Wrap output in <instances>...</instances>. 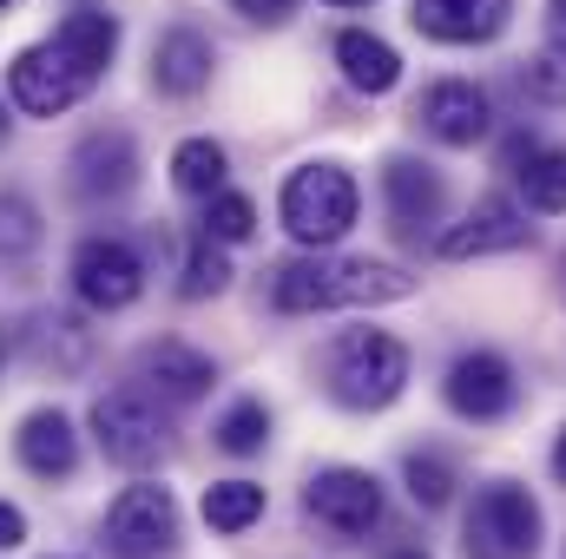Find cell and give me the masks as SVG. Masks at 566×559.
<instances>
[{
  "instance_id": "6da1fadb",
  "label": "cell",
  "mask_w": 566,
  "mask_h": 559,
  "mask_svg": "<svg viewBox=\"0 0 566 559\" xmlns=\"http://www.w3.org/2000/svg\"><path fill=\"white\" fill-rule=\"evenodd\" d=\"M422 277H409L402 264L382 257H296L271 277V309L277 316H323V309H376V303H402L416 296Z\"/></svg>"
},
{
  "instance_id": "7a4b0ae2",
  "label": "cell",
  "mask_w": 566,
  "mask_h": 559,
  "mask_svg": "<svg viewBox=\"0 0 566 559\" xmlns=\"http://www.w3.org/2000/svg\"><path fill=\"white\" fill-rule=\"evenodd\" d=\"M409 389V342L389 329H343L323 349V395L349 415H382Z\"/></svg>"
},
{
  "instance_id": "3957f363",
  "label": "cell",
  "mask_w": 566,
  "mask_h": 559,
  "mask_svg": "<svg viewBox=\"0 0 566 559\" xmlns=\"http://www.w3.org/2000/svg\"><path fill=\"white\" fill-rule=\"evenodd\" d=\"M356 211H363V191H356L349 165H336V158L296 165L277 191V224L303 251H336L356 231Z\"/></svg>"
},
{
  "instance_id": "277c9868",
  "label": "cell",
  "mask_w": 566,
  "mask_h": 559,
  "mask_svg": "<svg viewBox=\"0 0 566 559\" xmlns=\"http://www.w3.org/2000/svg\"><path fill=\"white\" fill-rule=\"evenodd\" d=\"M93 447L126 467V474H145L171 454V421H165V402L151 389H106L93 395Z\"/></svg>"
},
{
  "instance_id": "5b68a950",
  "label": "cell",
  "mask_w": 566,
  "mask_h": 559,
  "mask_svg": "<svg viewBox=\"0 0 566 559\" xmlns=\"http://www.w3.org/2000/svg\"><path fill=\"white\" fill-rule=\"evenodd\" d=\"M541 500L521 481H488L461 520V553L468 559H534L541 553Z\"/></svg>"
},
{
  "instance_id": "8992f818",
  "label": "cell",
  "mask_w": 566,
  "mask_h": 559,
  "mask_svg": "<svg viewBox=\"0 0 566 559\" xmlns=\"http://www.w3.org/2000/svg\"><path fill=\"white\" fill-rule=\"evenodd\" d=\"M106 553L113 559H178V500L158 481H133L106 507Z\"/></svg>"
},
{
  "instance_id": "52a82bcc",
  "label": "cell",
  "mask_w": 566,
  "mask_h": 559,
  "mask_svg": "<svg viewBox=\"0 0 566 559\" xmlns=\"http://www.w3.org/2000/svg\"><path fill=\"white\" fill-rule=\"evenodd\" d=\"M93 86H99V80H93V73H80L53 40L20 46V53H13V66H7V99H13L27 119H60V113H73Z\"/></svg>"
},
{
  "instance_id": "ba28073f",
  "label": "cell",
  "mask_w": 566,
  "mask_h": 559,
  "mask_svg": "<svg viewBox=\"0 0 566 559\" xmlns=\"http://www.w3.org/2000/svg\"><path fill=\"white\" fill-rule=\"evenodd\" d=\"M66 277H73V296L93 316H119V309H133L145 296V257L126 238H80Z\"/></svg>"
},
{
  "instance_id": "9c48e42d",
  "label": "cell",
  "mask_w": 566,
  "mask_h": 559,
  "mask_svg": "<svg viewBox=\"0 0 566 559\" xmlns=\"http://www.w3.org/2000/svg\"><path fill=\"white\" fill-rule=\"evenodd\" d=\"M441 402L454 409L461 421H507L521 409V376L501 349H461L441 376Z\"/></svg>"
},
{
  "instance_id": "30bf717a",
  "label": "cell",
  "mask_w": 566,
  "mask_h": 559,
  "mask_svg": "<svg viewBox=\"0 0 566 559\" xmlns=\"http://www.w3.org/2000/svg\"><path fill=\"white\" fill-rule=\"evenodd\" d=\"M534 244V224H527V204L488 191L461 211V224L434 231V257L448 264H468V257H507V251H527Z\"/></svg>"
},
{
  "instance_id": "8fae6325",
  "label": "cell",
  "mask_w": 566,
  "mask_h": 559,
  "mask_svg": "<svg viewBox=\"0 0 566 559\" xmlns=\"http://www.w3.org/2000/svg\"><path fill=\"white\" fill-rule=\"evenodd\" d=\"M303 514L343 540H363L369 527H382V481L369 467H316L303 487Z\"/></svg>"
},
{
  "instance_id": "7c38bea8",
  "label": "cell",
  "mask_w": 566,
  "mask_h": 559,
  "mask_svg": "<svg viewBox=\"0 0 566 559\" xmlns=\"http://www.w3.org/2000/svg\"><path fill=\"white\" fill-rule=\"evenodd\" d=\"M382 204H389V231H396L402 244H422L428 231L441 224V211H448V184H441L434 165L396 151V158L382 165Z\"/></svg>"
},
{
  "instance_id": "4fadbf2b",
  "label": "cell",
  "mask_w": 566,
  "mask_h": 559,
  "mask_svg": "<svg viewBox=\"0 0 566 559\" xmlns=\"http://www.w3.org/2000/svg\"><path fill=\"white\" fill-rule=\"evenodd\" d=\"M66 184H73L86 204L126 198V191L139 184V145H133V133H119V126L86 133V139L73 145V158H66Z\"/></svg>"
},
{
  "instance_id": "5bb4252c",
  "label": "cell",
  "mask_w": 566,
  "mask_h": 559,
  "mask_svg": "<svg viewBox=\"0 0 566 559\" xmlns=\"http://www.w3.org/2000/svg\"><path fill=\"white\" fill-rule=\"evenodd\" d=\"M416 126H422L434 145L468 151V145H481L494 133V99H488V86H474V80H434L422 99H416Z\"/></svg>"
},
{
  "instance_id": "9a60e30c",
  "label": "cell",
  "mask_w": 566,
  "mask_h": 559,
  "mask_svg": "<svg viewBox=\"0 0 566 559\" xmlns=\"http://www.w3.org/2000/svg\"><path fill=\"white\" fill-rule=\"evenodd\" d=\"M139 376L165 409H191V402H205L218 389V362L205 349H191V342H171V336L139 349Z\"/></svg>"
},
{
  "instance_id": "2e32d148",
  "label": "cell",
  "mask_w": 566,
  "mask_h": 559,
  "mask_svg": "<svg viewBox=\"0 0 566 559\" xmlns=\"http://www.w3.org/2000/svg\"><path fill=\"white\" fill-rule=\"evenodd\" d=\"M13 461L33 474V481H73L80 467V428L66 409H27L13 428Z\"/></svg>"
},
{
  "instance_id": "e0dca14e",
  "label": "cell",
  "mask_w": 566,
  "mask_h": 559,
  "mask_svg": "<svg viewBox=\"0 0 566 559\" xmlns=\"http://www.w3.org/2000/svg\"><path fill=\"white\" fill-rule=\"evenodd\" d=\"M416 33L441 40V46H488L507 33L514 0H416Z\"/></svg>"
},
{
  "instance_id": "ac0fdd59",
  "label": "cell",
  "mask_w": 566,
  "mask_h": 559,
  "mask_svg": "<svg viewBox=\"0 0 566 559\" xmlns=\"http://www.w3.org/2000/svg\"><path fill=\"white\" fill-rule=\"evenodd\" d=\"M211 73H218V46H211L198 27H165V33H158V46H151V86H158L165 99L205 93Z\"/></svg>"
},
{
  "instance_id": "d6986e66",
  "label": "cell",
  "mask_w": 566,
  "mask_h": 559,
  "mask_svg": "<svg viewBox=\"0 0 566 559\" xmlns=\"http://www.w3.org/2000/svg\"><path fill=\"white\" fill-rule=\"evenodd\" d=\"M336 66H343V80L356 86V93H396L402 86V53L382 40V33H369V27H343L336 33Z\"/></svg>"
},
{
  "instance_id": "ffe728a7",
  "label": "cell",
  "mask_w": 566,
  "mask_h": 559,
  "mask_svg": "<svg viewBox=\"0 0 566 559\" xmlns=\"http://www.w3.org/2000/svg\"><path fill=\"white\" fill-rule=\"evenodd\" d=\"M80 73H93V80H106V66H113V53H119V20L106 13V7H80V13H66L53 33H46Z\"/></svg>"
},
{
  "instance_id": "44dd1931",
  "label": "cell",
  "mask_w": 566,
  "mask_h": 559,
  "mask_svg": "<svg viewBox=\"0 0 566 559\" xmlns=\"http://www.w3.org/2000/svg\"><path fill=\"white\" fill-rule=\"evenodd\" d=\"M27 342H33V362L53 369V376H80L93 362V329H80L73 316H33Z\"/></svg>"
},
{
  "instance_id": "7402d4cb",
  "label": "cell",
  "mask_w": 566,
  "mask_h": 559,
  "mask_svg": "<svg viewBox=\"0 0 566 559\" xmlns=\"http://www.w3.org/2000/svg\"><path fill=\"white\" fill-rule=\"evenodd\" d=\"M264 507H271V494H264L258 481H244V474H238V481H211L205 500H198L205 527L224 534V540H231V534H251V527L264 520Z\"/></svg>"
},
{
  "instance_id": "603a6c76",
  "label": "cell",
  "mask_w": 566,
  "mask_h": 559,
  "mask_svg": "<svg viewBox=\"0 0 566 559\" xmlns=\"http://www.w3.org/2000/svg\"><path fill=\"white\" fill-rule=\"evenodd\" d=\"M514 184H521V204H527V211L560 218L566 211V151L560 145H534V151L514 165Z\"/></svg>"
},
{
  "instance_id": "cb8c5ba5",
  "label": "cell",
  "mask_w": 566,
  "mask_h": 559,
  "mask_svg": "<svg viewBox=\"0 0 566 559\" xmlns=\"http://www.w3.org/2000/svg\"><path fill=\"white\" fill-rule=\"evenodd\" d=\"M224 178H231V151L218 139H185L171 151V191L211 198V191H224Z\"/></svg>"
},
{
  "instance_id": "d4e9b609",
  "label": "cell",
  "mask_w": 566,
  "mask_h": 559,
  "mask_svg": "<svg viewBox=\"0 0 566 559\" xmlns=\"http://www.w3.org/2000/svg\"><path fill=\"white\" fill-rule=\"evenodd\" d=\"M224 289H231V257H224V244H211L198 231V244L185 251V271H178V296L205 303V296H224Z\"/></svg>"
},
{
  "instance_id": "484cf974",
  "label": "cell",
  "mask_w": 566,
  "mask_h": 559,
  "mask_svg": "<svg viewBox=\"0 0 566 559\" xmlns=\"http://www.w3.org/2000/svg\"><path fill=\"white\" fill-rule=\"evenodd\" d=\"M211 441L224 447V454H264V441H271V409L258 402V395H244V402H231L224 415H218V428H211Z\"/></svg>"
},
{
  "instance_id": "4316f807",
  "label": "cell",
  "mask_w": 566,
  "mask_h": 559,
  "mask_svg": "<svg viewBox=\"0 0 566 559\" xmlns=\"http://www.w3.org/2000/svg\"><path fill=\"white\" fill-rule=\"evenodd\" d=\"M402 481H409V500H416L422 514H441V507L454 500V467H448V454H434V447H416V454L402 461Z\"/></svg>"
},
{
  "instance_id": "83f0119b",
  "label": "cell",
  "mask_w": 566,
  "mask_h": 559,
  "mask_svg": "<svg viewBox=\"0 0 566 559\" xmlns=\"http://www.w3.org/2000/svg\"><path fill=\"white\" fill-rule=\"evenodd\" d=\"M198 231H205L211 244H244V238H258V204H251L244 191H211Z\"/></svg>"
},
{
  "instance_id": "f1b7e54d",
  "label": "cell",
  "mask_w": 566,
  "mask_h": 559,
  "mask_svg": "<svg viewBox=\"0 0 566 559\" xmlns=\"http://www.w3.org/2000/svg\"><path fill=\"white\" fill-rule=\"evenodd\" d=\"M40 211H33V198L27 191H0V264H20V257H33L40 251Z\"/></svg>"
},
{
  "instance_id": "f546056e",
  "label": "cell",
  "mask_w": 566,
  "mask_h": 559,
  "mask_svg": "<svg viewBox=\"0 0 566 559\" xmlns=\"http://www.w3.org/2000/svg\"><path fill=\"white\" fill-rule=\"evenodd\" d=\"M514 86L534 99V106H566V46H547L534 60L514 66Z\"/></svg>"
},
{
  "instance_id": "4dcf8cb0",
  "label": "cell",
  "mask_w": 566,
  "mask_h": 559,
  "mask_svg": "<svg viewBox=\"0 0 566 559\" xmlns=\"http://www.w3.org/2000/svg\"><path fill=\"white\" fill-rule=\"evenodd\" d=\"M244 20H258V27H283L290 13H296V0H231Z\"/></svg>"
},
{
  "instance_id": "1f68e13d",
  "label": "cell",
  "mask_w": 566,
  "mask_h": 559,
  "mask_svg": "<svg viewBox=\"0 0 566 559\" xmlns=\"http://www.w3.org/2000/svg\"><path fill=\"white\" fill-rule=\"evenodd\" d=\"M13 547H27V514L13 500H0V553H13Z\"/></svg>"
},
{
  "instance_id": "d6a6232c",
  "label": "cell",
  "mask_w": 566,
  "mask_h": 559,
  "mask_svg": "<svg viewBox=\"0 0 566 559\" xmlns=\"http://www.w3.org/2000/svg\"><path fill=\"white\" fill-rule=\"evenodd\" d=\"M547 27H554V46H566V0H547Z\"/></svg>"
},
{
  "instance_id": "836d02e7",
  "label": "cell",
  "mask_w": 566,
  "mask_h": 559,
  "mask_svg": "<svg viewBox=\"0 0 566 559\" xmlns=\"http://www.w3.org/2000/svg\"><path fill=\"white\" fill-rule=\"evenodd\" d=\"M554 481H560V487H566V428H560V434H554Z\"/></svg>"
},
{
  "instance_id": "e575fe53",
  "label": "cell",
  "mask_w": 566,
  "mask_h": 559,
  "mask_svg": "<svg viewBox=\"0 0 566 559\" xmlns=\"http://www.w3.org/2000/svg\"><path fill=\"white\" fill-rule=\"evenodd\" d=\"M382 559H428V547H422V540H409V547H389Z\"/></svg>"
},
{
  "instance_id": "d590c367",
  "label": "cell",
  "mask_w": 566,
  "mask_h": 559,
  "mask_svg": "<svg viewBox=\"0 0 566 559\" xmlns=\"http://www.w3.org/2000/svg\"><path fill=\"white\" fill-rule=\"evenodd\" d=\"M323 7H376V0H323Z\"/></svg>"
},
{
  "instance_id": "8d00e7d4",
  "label": "cell",
  "mask_w": 566,
  "mask_h": 559,
  "mask_svg": "<svg viewBox=\"0 0 566 559\" xmlns=\"http://www.w3.org/2000/svg\"><path fill=\"white\" fill-rule=\"evenodd\" d=\"M7 349H13V342H7V329H0V369H7Z\"/></svg>"
},
{
  "instance_id": "74e56055",
  "label": "cell",
  "mask_w": 566,
  "mask_h": 559,
  "mask_svg": "<svg viewBox=\"0 0 566 559\" xmlns=\"http://www.w3.org/2000/svg\"><path fill=\"white\" fill-rule=\"evenodd\" d=\"M7 126H13V119H7V106H0V145H7Z\"/></svg>"
},
{
  "instance_id": "f35d334b",
  "label": "cell",
  "mask_w": 566,
  "mask_h": 559,
  "mask_svg": "<svg viewBox=\"0 0 566 559\" xmlns=\"http://www.w3.org/2000/svg\"><path fill=\"white\" fill-rule=\"evenodd\" d=\"M560 296H566V264H560Z\"/></svg>"
},
{
  "instance_id": "ab89813d",
  "label": "cell",
  "mask_w": 566,
  "mask_h": 559,
  "mask_svg": "<svg viewBox=\"0 0 566 559\" xmlns=\"http://www.w3.org/2000/svg\"><path fill=\"white\" fill-rule=\"evenodd\" d=\"M0 7H13V0H0Z\"/></svg>"
},
{
  "instance_id": "60d3db41",
  "label": "cell",
  "mask_w": 566,
  "mask_h": 559,
  "mask_svg": "<svg viewBox=\"0 0 566 559\" xmlns=\"http://www.w3.org/2000/svg\"><path fill=\"white\" fill-rule=\"evenodd\" d=\"M560 559H566V553H560Z\"/></svg>"
}]
</instances>
